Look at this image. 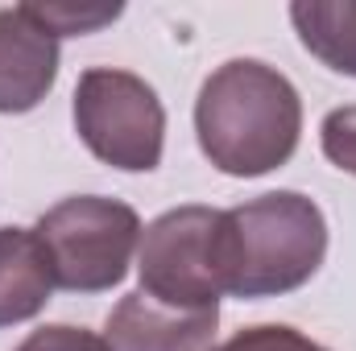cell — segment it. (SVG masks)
I'll return each mask as SVG.
<instances>
[{
    "mask_svg": "<svg viewBox=\"0 0 356 351\" xmlns=\"http://www.w3.org/2000/svg\"><path fill=\"white\" fill-rule=\"evenodd\" d=\"M327 257V219L315 198L273 190L220 211L216 273L232 298H282L307 285Z\"/></svg>",
    "mask_w": 356,
    "mask_h": 351,
    "instance_id": "7a4b0ae2",
    "label": "cell"
},
{
    "mask_svg": "<svg viewBox=\"0 0 356 351\" xmlns=\"http://www.w3.org/2000/svg\"><path fill=\"white\" fill-rule=\"evenodd\" d=\"M290 21L323 67L356 79V0H298L290 4Z\"/></svg>",
    "mask_w": 356,
    "mask_h": 351,
    "instance_id": "9c48e42d",
    "label": "cell"
},
{
    "mask_svg": "<svg viewBox=\"0 0 356 351\" xmlns=\"http://www.w3.org/2000/svg\"><path fill=\"white\" fill-rule=\"evenodd\" d=\"M75 132L91 153L124 174H149L166 149V108L133 71L91 67L75 87Z\"/></svg>",
    "mask_w": 356,
    "mask_h": 351,
    "instance_id": "277c9868",
    "label": "cell"
},
{
    "mask_svg": "<svg viewBox=\"0 0 356 351\" xmlns=\"http://www.w3.org/2000/svg\"><path fill=\"white\" fill-rule=\"evenodd\" d=\"M216 351H327V348H319L315 339H307V335L294 331V327L261 323V327H245V331H236L228 343H220Z\"/></svg>",
    "mask_w": 356,
    "mask_h": 351,
    "instance_id": "30bf717a",
    "label": "cell"
},
{
    "mask_svg": "<svg viewBox=\"0 0 356 351\" xmlns=\"http://www.w3.org/2000/svg\"><path fill=\"white\" fill-rule=\"evenodd\" d=\"M195 132L203 157L220 174L261 178L294 157L302 99L277 67L261 58H232L203 79Z\"/></svg>",
    "mask_w": 356,
    "mask_h": 351,
    "instance_id": "6da1fadb",
    "label": "cell"
},
{
    "mask_svg": "<svg viewBox=\"0 0 356 351\" xmlns=\"http://www.w3.org/2000/svg\"><path fill=\"white\" fill-rule=\"evenodd\" d=\"M319 141H323V157H327L336 170L356 174V103L336 108V112L323 116Z\"/></svg>",
    "mask_w": 356,
    "mask_h": 351,
    "instance_id": "8fae6325",
    "label": "cell"
},
{
    "mask_svg": "<svg viewBox=\"0 0 356 351\" xmlns=\"http://www.w3.org/2000/svg\"><path fill=\"white\" fill-rule=\"evenodd\" d=\"M54 261V281L71 293H104L124 281L141 248V219L129 203L75 194L50 207L33 228Z\"/></svg>",
    "mask_w": 356,
    "mask_h": 351,
    "instance_id": "3957f363",
    "label": "cell"
},
{
    "mask_svg": "<svg viewBox=\"0 0 356 351\" xmlns=\"http://www.w3.org/2000/svg\"><path fill=\"white\" fill-rule=\"evenodd\" d=\"M58 79V37L29 4L0 8V112H33Z\"/></svg>",
    "mask_w": 356,
    "mask_h": 351,
    "instance_id": "8992f818",
    "label": "cell"
},
{
    "mask_svg": "<svg viewBox=\"0 0 356 351\" xmlns=\"http://www.w3.org/2000/svg\"><path fill=\"white\" fill-rule=\"evenodd\" d=\"M216 223L211 207H175L141 232V293L170 310H220V273H216Z\"/></svg>",
    "mask_w": 356,
    "mask_h": 351,
    "instance_id": "5b68a950",
    "label": "cell"
},
{
    "mask_svg": "<svg viewBox=\"0 0 356 351\" xmlns=\"http://www.w3.org/2000/svg\"><path fill=\"white\" fill-rule=\"evenodd\" d=\"M17 351H108V343L99 335H91L83 327H71V323H50V327H38L21 339Z\"/></svg>",
    "mask_w": 356,
    "mask_h": 351,
    "instance_id": "4fadbf2b",
    "label": "cell"
},
{
    "mask_svg": "<svg viewBox=\"0 0 356 351\" xmlns=\"http://www.w3.org/2000/svg\"><path fill=\"white\" fill-rule=\"evenodd\" d=\"M33 8V17L54 33V37H67V33H91V29H99V25H108V21H116L120 17V4H112V8H67V4H29Z\"/></svg>",
    "mask_w": 356,
    "mask_h": 351,
    "instance_id": "7c38bea8",
    "label": "cell"
},
{
    "mask_svg": "<svg viewBox=\"0 0 356 351\" xmlns=\"http://www.w3.org/2000/svg\"><path fill=\"white\" fill-rule=\"evenodd\" d=\"M220 310H170L149 293L116 302L104 327L108 351H216Z\"/></svg>",
    "mask_w": 356,
    "mask_h": 351,
    "instance_id": "52a82bcc",
    "label": "cell"
},
{
    "mask_svg": "<svg viewBox=\"0 0 356 351\" xmlns=\"http://www.w3.org/2000/svg\"><path fill=\"white\" fill-rule=\"evenodd\" d=\"M54 261L33 228H0V327L29 323L54 293Z\"/></svg>",
    "mask_w": 356,
    "mask_h": 351,
    "instance_id": "ba28073f",
    "label": "cell"
}]
</instances>
